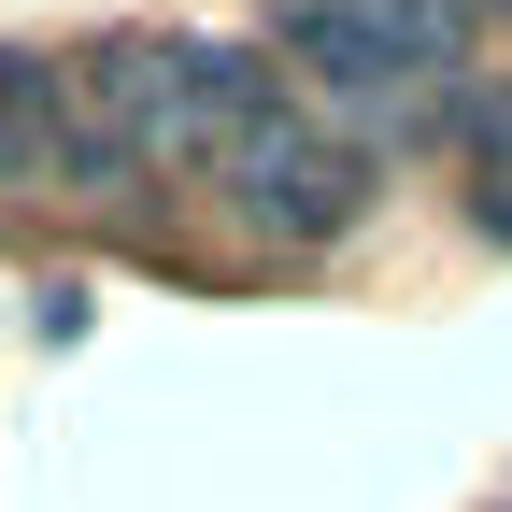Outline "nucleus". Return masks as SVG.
<instances>
[{"label":"nucleus","instance_id":"1","mask_svg":"<svg viewBox=\"0 0 512 512\" xmlns=\"http://www.w3.org/2000/svg\"><path fill=\"white\" fill-rule=\"evenodd\" d=\"M214 185H228V214H242L256 242H342V228L370 214V157H356V143H328V128H313L285 86L228 128Z\"/></svg>","mask_w":512,"mask_h":512},{"label":"nucleus","instance_id":"2","mask_svg":"<svg viewBox=\"0 0 512 512\" xmlns=\"http://www.w3.org/2000/svg\"><path fill=\"white\" fill-rule=\"evenodd\" d=\"M271 57L342 100H413L456 72V0H271Z\"/></svg>","mask_w":512,"mask_h":512},{"label":"nucleus","instance_id":"3","mask_svg":"<svg viewBox=\"0 0 512 512\" xmlns=\"http://www.w3.org/2000/svg\"><path fill=\"white\" fill-rule=\"evenodd\" d=\"M29 171H72V86L0 57V185H29Z\"/></svg>","mask_w":512,"mask_h":512},{"label":"nucleus","instance_id":"4","mask_svg":"<svg viewBox=\"0 0 512 512\" xmlns=\"http://www.w3.org/2000/svg\"><path fill=\"white\" fill-rule=\"evenodd\" d=\"M484 15H512V0H484Z\"/></svg>","mask_w":512,"mask_h":512}]
</instances>
